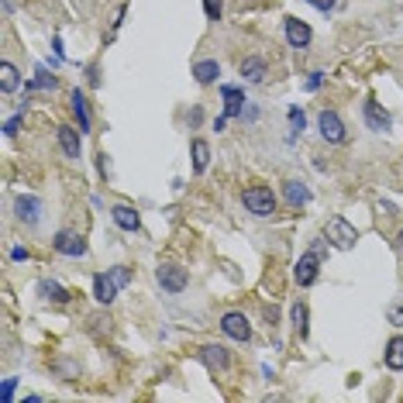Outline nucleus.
<instances>
[{
  "instance_id": "obj_22",
  "label": "nucleus",
  "mask_w": 403,
  "mask_h": 403,
  "mask_svg": "<svg viewBox=\"0 0 403 403\" xmlns=\"http://www.w3.org/2000/svg\"><path fill=\"white\" fill-rule=\"evenodd\" d=\"M383 362H386V369L403 372V334H393V338L386 341V355H383Z\"/></svg>"
},
{
  "instance_id": "obj_18",
  "label": "nucleus",
  "mask_w": 403,
  "mask_h": 403,
  "mask_svg": "<svg viewBox=\"0 0 403 403\" xmlns=\"http://www.w3.org/2000/svg\"><path fill=\"white\" fill-rule=\"evenodd\" d=\"M217 76H221V62H217V59H197V62H194V80H197L200 87H214Z\"/></svg>"
},
{
  "instance_id": "obj_7",
  "label": "nucleus",
  "mask_w": 403,
  "mask_h": 403,
  "mask_svg": "<svg viewBox=\"0 0 403 403\" xmlns=\"http://www.w3.org/2000/svg\"><path fill=\"white\" fill-rule=\"evenodd\" d=\"M221 331H224V338H231V341H241V345L252 341V324H248V317H245L241 310H228V314L221 317Z\"/></svg>"
},
{
  "instance_id": "obj_23",
  "label": "nucleus",
  "mask_w": 403,
  "mask_h": 403,
  "mask_svg": "<svg viewBox=\"0 0 403 403\" xmlns=\"http://www.w3.org/2000/svg\"><path fill=\"white\" fill-rule=\"evenodd\" d=\"M17 87H21V73H17L14 62L3 59V62H0V90H3V94H14Z\"/></svg>"
},
{
  "instance_id": "obj_32",
  "label": "nucleus",
  "mask_w": 403,
  "mask_h": 403,
  "mask_svg": "<svg viewBox=\"0 0 403 403\" xmlns=\"http://www.w3.org/2000/svg\"><path fill=\"white\" fill-rule=\"evenodd\" d=\"M14 390H17V379H14V376H7V379H3V393H0V397H3V403L14 400Z\"/></svg>"
},
{
  "instance_id": "obj_34",
  "label": "nucleus",
  "mask_w": 403,
  "mask_h": 403,
  "mask_svg": "<svg viewBox=\"0 0 403 403\" xmlns=\"http://www.w3.org/2000/svg\"><path fill=\"white\" fill-rule=\"evenodd\" d=\"M10 259H14V262H28V259H31V252H28V248H21V245H14V248H10Z\"/></svg>"
},
{
  "instance_id": "obj_3",
  "label": "nucleus",
  "mask_w": 403,
  "mask_h": 403,
  "mask_svg": "<svg viewBox=\"0 0 403 403\" xmlns=\"http://www.w3.org/2000/svg\"><path fill=\"white\" fill-rule=\"evenodd\" d=\"M324 238H327L334 248L348 252V248H355V241H359V231H355V224H348V217L334 214V217L324 224Z\"/></svg>"
},
{
  "instance_id": "obj_1",
  "label": "nucleus",
  "mask_w": 403,
  "mask_h": 403,
  "mask_svg": "<svg viewBox=\"0 0 403 403\" xmlns=\"http://www.w3.org/2000/svg\"><path fill=\"white\" fill-rule=\"evenodd\" d=\"M324 259H327V238H314L310 241V248L300 255V262H297V269H293V280H297V286H314L317 283V276H320V266H324Z\"/></svg>"
},
{
  "instance_id": "obj_13",
  "label": "nucleus",
  "mask_w": 403,
  "mask_h": 403,
  "mask_svg": "<svg viewBox=\"0 0 403 403\" xmlns=\"http://www.w3.org/2000/svg\"><path fill=\"white\" fill-rule=\"evenodd\" d=\"M110 221H114L121 231H128V234H135V231L142 228V214H138L131 203H114V207H110Z\"/></svg>"
},
{
  "instance_id": "obj_4",
  "label": "nucleus",
  "mask_w": 403,
  "mask_h": 403,
  "mask_svg": "<svg viewBox=\"0 0 403 403\" xmlns=\"http://www.w3.org/2000/svg\"><path fill=\"white\" fill-rule=\"evenodd\" d=\"M155 283L166 290V293H183L190 286V273L180 266V262H159L155 269Z\"/></svg>"
},
{
  "instance_id": "obj_26",
  "label": "nucleus",
  "mask_w": 403,
  "mask_h": 403,
  "mask_svg": "<svg viewBox=\"0 0 403 403\" xmlns=\"http://www.w3.org/2000/svg\"><path fill=\"white\" fill-rule=\"evenodd\" d=\"M286 117H290V131H293V135H303V128H307V117H303L300 107H290V110H286Z\"/></svg>"
},
{
  "instance_id": "obj_37",
  "label": "nucleus",
  "mask_w": 403,
  "mask_h": 403,
  "mask_svg": "<svg viewBox=\"0 0 403 403\" xmlns=\"http://www.w3.org/2000/svg\"><path fill=\"white\" fill-rule=\"evenodd\" d=\"M224 128H228V114H221V117L214 121V131H224Z\"/></svg>"
},
{
  "instance_id": "obj_29",
  "label": "nucleus",
  "mask_w": 403,
  "mask_h": 403,
  "mask_svg": "<svg viewBox=\"0 0 403 403\" xmlns=\"http://www.w3.org/2000/svg\"><path fill=\"white\" fill-rule=\"evenodd\" d=\"M320 83H324V73H320V69H314V73H307L303 90H307V94H317V90H320Z\"/></svg>"
},
{
  "instance_id": "obj_31",
  "label": "nucleus",
  "mask_w": 403,
  "mask_h": 403,
  "mask_svg": "<svg viewBox=\"0 0 403 403\" xmlns=\"http://www.w3.org/2000/svg\"><path fill=\"white\" fill-rule=\"evenodd\" d=\"M314 10H320V14H331L334 7H338V0H307Z\"/></svg>"
},
{
  "instance_id": "obj_28",
  "label": "nucleus",
  "mask_w": 403,
  "mask_h": 403,
  "mask_svg": "<svg viewBox=\"0 0 403 403\" xmlns=\"http://www.w3.org/2000/svg\"><path fill=\"white\" fill-rule=\"evenodd\" d=\"M203 14H207V21H221V14H224V0H203Z\"/></svg>"
},
{
  "instance_id": "obj_27",
  "label": "nucleus",
  "mask_w": 403,
  "mask_h": 403,
  "mask_svg": "<svg viewBox=\"0 0 403 403\" xmlns=\"http://www.w3.org/2000/svg\"><path fill=\"white\" fill-rule=\"evenodd\" d=\"M107 273H110V280L117 283V290H124V286L131 283V269H128V266H114V269H107Z\"/></svg>"
},
{
  "instance_id": "obj_21",
  "label": "nucleus",
  "mask_w": 403,
  "mask_h": 403,
  "mask_svg": "<svg viewBox=\"0 0 403 403\" xmlns=\"http://www.w3.org/2000/svg\"><path fill=\"white\" fill-rule=\"evenodd\" d=\"M190 155H194V173L197 176L207 173V166H210V142L207 138H194L190 142Z\"/></svg>"
},
{
  "instance_id": "obj_17",
  "label": "nucleus",
  "mask_w": 403,
  "mask_h": 403,
  "mask_svg": "<svg viewBox=\"0 0 403 403\" xmlns=\"http://www.w3.org/2000/svg\"><path fill=\"white\" fill-rule=\"evenodd\" d=\"M283 197H286V203H290L293 210H300V207L310 203V187H307L303 180H286V183H283Z\"/></svg>"
},
{
  "instance_id": "obj_8",
  "label": "nucleus",
  "mask_w": 403,
  "mask_h": 403,
  "mask_svg": "<svg viewBox=\"0 0 403 403\" xmlns=\"http://www.w3.org/2000/svg\"><path fill=\"white\" fill-rule=\"evenodd\" d=\"M42 210H45V203L38 200V197H31V194H24V197L14 200V217L24 228H38L42 224Z\"/></svg>"
},
{
  "instance_id": "obj_19",
  "label": "nucleus",
  "mask_w": 403,
  "mask_h": 403,
  "mask_svg": "<svg viewBox=\"0 0 403 403\" xmlns=\"http://www.w3.org/2000/svg\"><path fill=\"white\" fill-rule=\"evenodd\" d=\"M117 293H121V290H117V283L110 280V273H97V276H94V300L97 303H114Z\"/></svg>"
},
{
  "instance_id": "obj_6",
  "label": "nucleus",
  "mask_w": 403,
  "mask_h": 403,
  "mask_svg": "<svg viewBox=\"0 0 403 403\" xmlns=\"http://www.w3.org/2000/svg\"><path fill=\"white\" fill-rule=\"evenodd\" d=\"M52 248H55L59 255H66V259H83V255L90 252L87 238H83L80 231H66V228L52 238Z\"/></svg>"
},
{
  "instance_id": "obj_5",
  "label": "nucleus",
  "mask_w": 403,
  "mask_h": 403,
  "mask_svg": "<svg viewBox=\"0 0 403 403\" xmlns=\"http://www.w3.org/2000/svg\"><path fill=\"white\" fill-rule=\"evenodd\" d=\"M317 131H320V138H324L327 145H341V142L348 138V128H345L341 114L331 110V107H324V110L317 114Z\"/></svg>"
},
{
  "instance_id": "obj_14",
  "label": "nucleus",
  "mask_w": 403,
  "mask_h": 403,
  "mask_svg": "<svg viewBox=\"0 0 403 403\" xmlns=\"http://www.w3.org/2000/svg\"><path fill=\"white\" fill-rule=\"evenodd\" d=\"M69 110H73V117H76V128L87 135V131L94 128V117H90V101H87V94H83L80 87L69 94Z\"/></svg>"
},
{
  "instance_id": "obj_20",
  "label": "nucleus",
  "mask_w": 403,
  "mask_h": 403,
  "mask_svg": "<svg viewBox=\"0 0 403 403\" xmlns=\"http://www.w3.org/2000/svg\"><path fill=\"white\" fill-rule=\"evenodd\" d=\"M38 293H42V300L59 303V307L73 300V293H69V290H66L62 283H55V280H42V283H38Z\"/></svg>"
},
{
  "instance_id": "obj_36",
  "label": "nucleus",
  "mask_w": 403,
  "mask_h": 403,
  "mask_svg": "<svg viewBox=\"0 0 403 403\" xmlns=\"http://www.w3.org/2000/svg\"><path fill=\"white\" fill-rule=\"evenodd\" d=\"M200 117H203V110H200V107H194V110H190V128H197V124H200Z\"/></svg>"
},
{
  "instance_id": "obj_16",
  "label": "nucleus",
  "mask_w": 403,
  "mask_h": 403,
  "mask_svg": "<svg viewBox=\"0 0 403 403\" xmlns=\"http://www.w3.org/2000/svg\"><path fill=\"white\" fill-rule=\"evenodd\" d=\"M221 97H224V114L228 117H241L245 114V90L241 87H231V83H221Z\"/></svg>"
},
{
  "instance_id": "obj_15",
  "label": "nucleus",
  "mask_w": 403,
  "mask_h": 403,
  "mask_svg": "<svg viewBox=\"0 0 403 403\" xmlns=\"http://www.w3.org/2000/svg\"><path fill=\"white\" fill-rule=\"evenodd\" d=\"M238 73H241V80H245V83H266L269 66H266V59H262V55H245V59H241V66H238Z\"/></svg>"
},
{
  "instance_id": "obj_10",
  "label": "nucleus",
  "mask_w": 403,
  "mask_h": 403,
  "mask_svg": "<svg viewBox=\"0 0 403 403\" xmlns=\"http://www.w3.org/2000/svg\"><path fill=\"white\" fill-rule=\"evenodd\" d=\"M197 359H200V362L207 366V369H210V372H228V369H231V352H228L224 345H217V341H210V345H200Z\"/></svg>"
},
{
  "instance_id": "obj_12",
  "label": "nucleus",
  "mask_w": 403,
  "mask_h": 403,
  "mask_svg": "<svg viewBox=\"0 0 403 403\" xmlns=\"http://www.w3.org/2000/svg\"><path fill=\"white\" fill-rule=\"evenodd\" d=\"M283 28H286V45H290V49H297V52L310 49L314 31H310V24H307V21H300V17H286V21H283Z\"/></svg>"
},
{
  "instance_id": "obj_33",
  "label": "nucleus",
  "mask_w": 403,
  "mask_h": 403,
  "mask_svg": "<svg viewBox=\"0 0 403 403\" xmlns=\"http://www.w3.org/2000/svg\"><path fill=\"white\" fill-rule=\"evenodd\" d=\"M87 83H90V87H97V83H101V69H97V62H90V66H87Z\"/></svg>"
},
{
  "instance_id": "obj_2",
  "label": "nucleus",
  "mask_w": 403,
  "mask_h": 403,
  "mask_svg": "<svg viewBox=\"0 0 403 403\" xmlns=\"http://www.w3.org/2000/svg\"><path fill=\"white\" fill-rule=\"evenodd\" d=\"M241 203H245V210L252 214V217H273L276 214V207H280V200H276V194L269 190V187H245L241 190Z\"/></svg>"
},
{
  "instance_id": "obj_35",
  "label": "nucleus",
  "mask_w": 403,
  "mask_h": 403,
  "mask_svg": "<svg viewBox=\"0 0 403 403\" xmlns=\"http://www.w3.org/2000/svg\"><path fill=\"white\" fill-rule=\"evenodd\" d=\"M390 320L393 324H403V307H390Z\"/></svg>"
},
{
  "instance_id": "obj_38",
  "label": "nucleus",
  "mask_w": 403,
  "mask_h": 403,
  "mask_svg": "<svg viewBox=\"0 0 403 403\" xmlns=\"http://www.w3.org/2000/svg\"><path fill=\"white\" fill-rule=\"evenodd\" d=\"M397 248H400V255H403V228H400V234H397Z\"/></svg>"
},
{
  "instance_id": "obj_11",
  "label": "nucleus",
  "mask_w": 403,
  "mask_h": 403,
  "mask_svg": "<svg viewBox=\"0 0 403 403\" xmlns=\"http://www.w3.org/2000/svg\"><path fill=\"white\" fill-rule=\"evenodd\" d=\"M362 121H366V128L376 131V135H386V131L393 128V117L383 110V103H376L372 97L362 103Z\"/></svg>"
},
{
  "instance_id": "obj_30",
  "label": "nucleus",
  "mask_w": 403,
  "mask_h": 403,
  "mask_svg": "<svg viewBox=\"0 0 403 403\" xmlns=\"http://www.w3.org/2000/svg\"><path fill=\"white\" fill-rule=\"evenodd\" d=\"M21 124H24V114H14V117H7V124H3V135H7V138H14Z\"/></svg>"
},
{
  "instance_id": "obj_24",
  "label": "nucleus",
  "mask_w": 403,
  "mask_h": 403,
  "mask_svg": "<svg viewBox=\"0 0 403 403\" xmlns=\"http://www.w3.org/2000/svg\"><path fill=\"white\" fill-rule=\"evenodd\" d=\"M290 320H293V331H297V338H307L310 334V310H307V303L297 300L293 303V310H290Z\"/></svg>"
},
{
  "instance_id": "obj_9",
  "label": "nucleus",
  "mask_w": 403,
  "mask_h": 403,
  "mask_svg": "<svg viewBox=\"0 0 403 403\" xmlns=\"http://www.w3.org/2000/svg\"><path fill=\"white\" fill-rule=\"evenodd\" d=\"M55 138H59V148H62V155L66 159H80L83 155V131L80 128H73V124H59L55 128Z\"/></svg>"
},
{
  "instance_id": "obj_25",
  "label": "nucleus",
  "mask_w": 403,
  "mask_h": 403,
  "mask_svg": "<svg viewBox=\"0 0 403 403\" xmlns=\"http://www.w3.org/2000/svg\"><path fill=\"white\" fill-rule=\"evenodd\" d=\"M28 87H31V90H55V87H59V80H55V76H49L45 69H38V76H35Z\"/></svg>"
}]
</instances>
